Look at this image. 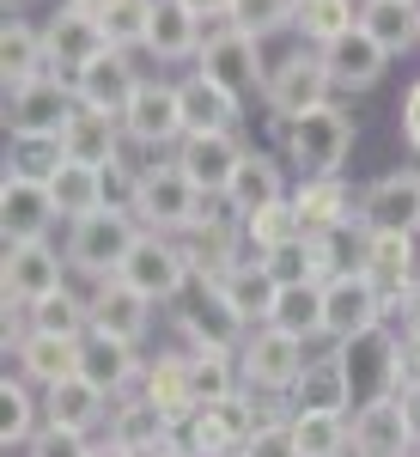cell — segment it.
<instances>
[{"label": "cell", "instance_id": "obj_1", "mask_svg": "<svg viewBox=\"0 0 420 457\" xmlns=\"http://www.w3.org/2000/svg\"><path fill=\"white\" fill-rule=\"evenodd\" d=\"M275 135H280V165L299 171V183H305V177H342L359 122H353V110H342L329 98V104L305 110V116L275 122Z\"/></svg>", "mask_w": 420, "mask_h": 457}, {"label": "cell", "instance_id": "obj_2", "mask_svg": "<svg viewBox=\"0 0 420 457\" xmlns=\"http://www.w3.org/2000/svg\"><path fill=\"white\" fill-rule=\"evenodd\" d=\"M140 238V220L135 213H86V220H73L68 226V269L73 275H86V281H110V275H122V262H128V250Z\"/></svg>", "mask_w": 420, "mask_h": 457}, {"label": "cell", "instance_id": "obj_3", "mask_svg": "<svg viewBox=\"0 0 420 457\" xmlns=\"http://www.w3.org/2000/svg\"><path fill=\"white\" fill-rule=\"evenodd\" d=\"M202 213H208L202 189H195L189 177L177 171L171 159L140 171V189H135V220H140V232H165V238H183V232L202 220Z\"/></svg>", "mask_w": 420, "mask_h": 457}, {"label": "cell", "instance_id": "obj_4", "mask_svg": "<svg viewBox=\"0 0 420 457\" xmlns=\"http://www.w3.org/2000/svg\"><path fill=\"white\" fill-rule=\"evenodd\" d=\"M73 110H79L73 79L43 73V79H31V86L6 92V135H12V141H62V129H68Z\"/></svg>", "mask_w": 420, "mask_h": 457}, {"label": "cell", "instance_id": "obj_5", "mask_svg": "<svg viewBox=\"0 0 420 457\" xmlns=\"http://www.w3.org/2000/svg\"><path fill=\"white\" fill-rule=\"evenodd\" d=\"M213 86H226L232 98H244V92H256V86H268V62H262V37L238 31L232 19H219L208 37H202V55H195Z\"/></svg>", "mask_w": 420, "mask_h": 457}, {"label": "cell", "instance_id": "obj_6", "mask_svg": "<svg viewBox=\"0 0 420 457\" xmlns=\"http://www.w3.org/2000/svg\"><path fill=\"white\" fill-rule=\"evenodd\" d=\"M305 342L299 336H286L275 323H262V329H250L244 348H238V372H244V390H262V396H286V390L299 385V372H305Z\"/></svg>", "mask_w": 420, "mask_h": 457}, {"label": "cell", "instance_id": "obj_7", "mask_svg": "<svg viewBox=\"0 0 420 457\" xmlns=\"http://www.w3.org/2000/svg\"><path fill=\"white\" fill-rule=\"evenodd\" d=\"M122 281L135 287V293H146L152 305H171V299L189 293L195 269H189V256H183L177 238H165V232H140L135 250H128V262H122Z\"/></svg>", "mask_w": 420, "mask_h": 457}, {"label": "cell", "instance_id": "obj_8", "mask_svg": "<svg viewBox=\"0 0 420 457\" xmlns=\"http://www.w3.org/2000/svg\"><path fill=\"white\" fill-rule=\"evenodd\" d=\"M256 409H250V396H226V403H208V409H195L189 421L177 427V439H183V452L189 457H238L256 439Z\"/></svg>", "mask_w": 420, "mask_h": 457}, {"label": "cell", "instance_id": "obj_9", "mask_svg": "<svg viewBox=\"0 0 420 457\" xmlns=\"http://www.w3.org/2000/svg\"><path fill=\"white\" fill-rule=\"evenodd\" d=\"M122 135L146 153H165L183 146V98H177V79H140L128 110H122Z\"/></svg>", "mask_w": 420, "mask_h": 457}, {"label": "cell", "instance_id": "obj_10", "mask_svg": "<svg viewBox=\"0 0 420 457\" xmlns=\"http://www.w3.org/2000/svg\"><path fill=\"white\" fill-rule=\"evenodd\" d=\"M329 68H323V55L317 49H292L286 62H275L268 68V86H262V104L275 110V122H286V116H305V110L329 104Z\"/></svg>", "mask_w": 420, "mask_h": 457}, {"label": "cell", "instance_id": "obj_11", "mask_svg": "<svg viewBox=\"0 0 420 457\" xmlns=\"http://www.w3.org/2000/svg\"><path fill=\"white\" fill-rule=\"evenodd\" d=\"M359 232L420 238V171H384L359 189Z\"/></svg>", "mask_w": 420, "mask_h": 457}, {"label": "cell", "instance_id": "obj_12", "mask_svg": "<svg viewBox=\"0 0 420 457\" xmlns=\"http://www.w3.org/2000/svg\"><path fill=\"white\" fill-rule=\"evenodd\" d=\"M244 153L250 146L238 141V135H183V146L171 153V165L202 189V202H226V189H232L238 165H244Z\"/></svg>", "mask_w": 420, "mask_h": 457}, {"label": "cell", "instance_id": "obj_13", "mask_svg": "<svg viewBox=\"0 0 420 457\" xmlns=\"http://www.w3.org/2000/svg\"><path fill=\"white\" fill-rule=\"evenodd\" d=\"M0 287H6V305H43L49 293L68 287V250H49V238L43 245H6Z\"/></svg>", "mask_w": 420, "mask_h": 457}, {"label": "cell", "instance_id": "obj_14", "mask_svg": "<svg viewBox=\"0 0 420 457\" xmlns=\"http://www.w3.org/2000/svg\"><path fill=\"white\" fill-rule=\"evenodd\" d=\"M384 323V293L366 281L359 269L353 275H335V281L323 287V336L342 348V342H359L366 329H378Z\"/></svg>", "mask_w": 420, "mask_h": 457}, {"label": "cell", "instance_id": "obj_15", "mask_svg": "<svg viewBox=\"0 0 420 457\" xmlns=\"http://www.w3.org/2000/svg\"><path fill=\"white\" fill-rule=\"evenodd\" d=\"M359 275L384 293V305H402L420 287V245L402 232H359Z\"/></svg>", "mask_w": 420, "mask_h": 457}, {"label": "cell", "instance_id": "obj_16", "mask_svg": "<svg viewBox=\"0 0 420 457\" xmlns=\"http://www.w3.org/2000/svg\"><path fill=\"white\" fill-rule=\"evenodd\" d=\"M396 348H402V336H390L384 323L366 329L359 342H342L353 409H366V403H378V396H396Z\"/></svg>", "mask_w": 420, "mask_h": 457}, {"label": "cell", "instance_id": "obj_17", "mask_svg": "<svg viewBox=\"0 0 420 457\" xmlns=\"http://www.w3.org/2000/svg\"><path fill=\"white\" fill-rule=\"evenodd\" d=\"M55 195L43 177H19L6 171L0 177V226H6V245H43L49 226H55Z\"/></svg>", "mask_w": 420, "mask_h": 457}, {"label": "cell", "instance_id": "obj_18", "mask_svg": "<svg viewBox=\"0 0 420 457\" xmlns=\"http://www.w3.org/2000/svg\"><path fill=\"white\" fill-rule=\"evenodd\" d=\"M104 49H110L104 19H86V12H68V6H62V12L43 25V55H49V73H62V79H79Z\"/></svg>", "mask_w": 420, "mask_h": 457}, {"label": "cell", "instance_id": "obj_19", "mask_svg": "<svg viewBox=\"0 0 420 457\" xmlns=\"http://www.w3.org/2000/svg\"><path fill=\"white\" fill-rule=\"evenodd\" d=\"M177 245H183V256H189V269L213 287L226 269L244 262V256H238V245H244V220H238V213H213V202H208V213H202Z\"/></svg>", "mask_w": 420, "mask_h": 457}, {"label": "cell", "instance_id": "obj_20", "mask_svg": "<svg viewBox=\"0 0 420 457\" xmlns=\"http://www.w3.org/2000/svg\"><path fill=\"white\" fill-rule=\"evenodd\" d=\"M122 116H110V110H73L68 129H62V159H73V165H98V171H110V165H122Z\"/></svg>", "mask_w": 420, "mask_h": 457}, {"label": "cell", "instance_id": "obj_21", "mask_svg": "<svg viewBox=\"0 0 420 457\" xmlns=\"http://www.w3.org/2000/svg\"><path fill=\"white\" fill-rule=\"evenodd\" d=\"M92 329H104V336H122V342H146V329H152V299L135 293V287L122 281V275H110V281H92Z\"/></svg>", "mask_w": 420, "mask_h": 457}, {"label": "cell", "instance_id": "obj_22", "mask_svg": "<svg viewBox=\"0 0 420 457\" xmlns=\"http://www.w3.org/2000/svg\"><path fill=\"white\" fill-rule=\"evenodd\" d=\"M110 409H116V396H104L92 378H79V372L43 390V421L68 427V433H86V439H92L98 427H110Z\"/></svg>", "mask_w": 420, "mask_h": 457}, {"label": "cell", "instance_id": "obj_23", "mask_svg": "<svg viewBox=\"0 0 420 457\" xmlns=\"http://www.w3.org/2000/svg\"><path fill=\"white\" fill-rule=\"evenodd\" d=\"M140 372V353L135 342H122V336H104V329H86L79 336V378H92V385L104 390V396H128Z\"/></svg>", "mask_w": 420, "mask_h": 457}, {"label": "cell", "instance_id": "obj_24", "mask_svg": "<svg viewBox=\"0 0 420 457\" xmlns=\"http://www.w3.org/2000/svg\"><path fill=\"white\" fill-rule=\"evenodd\" d=\"M353 457H415L402 396H378V403L353 409Z\"/></svg>", "mask_w": 420, "mask_h": 457}, {"label": "cell", "instance_id": "obj_25", "mask_svg": "<svg viewBox=\"0 0 420 457\" xmlns=\"http://www.w3.org/2000/svg\"><path fill=\"white\" fill-rule=\"evenodd\" d=\"M177 98H183V135H238L244 98H232L226 86H213L208 73L177 79Z\"/></svg>", "mask_w": 420, "mask_h": 457}, {"label": "cell", "instance_id": "obj_26", "mask_svg": "<svg viewBox=\"0 0 420 457\" xmlns=\"http://www.w3.org/2000/svg\"><path fill=\"white\" fill-rule=\"evenodd\" d=\"M292 396V415H348L353 409V390H348V366H342V348L335 353H317L305 360L299 385L286 390Z\"/></svg>", "mask_w": 420, "mask_h": 457}, {"label": "cell", "instance_id": "obj_27", "mask_svg": "<svg viewBox=\"0 0 420 457\" xmlns=\"http://www.w3.org/2000/svg\"><path fill=\"white\" fill-rule=\"evenodd\" d=\"M317 55H323V68H329V86H335V92H372V86L384 79V68H390V55L359 31V25H353L348 37H335L329 49H317Z\"/></svg>", "mask_w": 420, "mask_h": 457}, {"label": "cell", "instance_id": "obj_28", "mask_svg": "<svg viewBox=\"0 0 420 457\" xmlns=\"http://www.w3.org/2000/svg\"><path fill=\"white\" fill-rule=\"evenodd\" d=\"M292 208L305 220V232H353L359 226V195L342 177H305L292 189Z\"/></svg>", "mask_w": 420, "mask_h": 457}, {"label": "cell", "instance_id": "obj_29", "mask_svg": "<svg viewBox=\"0 0 420 457\" xmlns=\"http://www.w3.org/2000/svg\"><path fill=\"white\" fill-rule=\"evenodd\" d=\"M275 202H292V189H286V165H280L275 153H244V165H238L232 189H226V213L250 220V213L275 208Z\"/></svg>", "mask_w": 420, "mask_h": 457}, {"label": "cell", "instance_id": "obj_30", "mask_svg": "<svg viewBox=\"0 0 420 457\" xmlns=\"http://www.w3.org/2000/svg\"><path fill=\"white\" fill-rule=\"evenodd\" d=\"M110 439L128 445L135 457H146V452L177 445V421L159 403H146V396H116V409H110Z\"/></svg>", "mask_w": 420, "mask_h": 457}, {"label": "cell", "instance_id": "obj_31", "mask_svg": "<svg viewBox=\"0 0 420 457\" xmlns=\"http://www.w3.org/2000/svg\"><path fill=\"white\" fill-rule=\"evenodd\" d=\"M213 293L232 305V312L244 317L250 329H262L268 317H275V299H280V281L262 269V256H244L238 269H226L219 281H213Z\"/></svg>", "mask_w": 420, "mask_h": 457}, {"label": "cell", "instance_id": "obj_32", "mask_svg": "<svg viewBox=\"0 0 420 457\" xmlns=\"http://www.w3.org/2000/svg\"><path fill=\"white\" fill-rule=\"evenodd\" d=\"M135 86H140V73H135V62H128V49H104L92 68L73 79L79 104H86V110H110V116H122V110H128Z\"/></svg>", "mask_w": 420, "mask_h": 457}, {"label": "cell", "instance_id": "obj_33", "mask_svg": "<svg viewBox=\"0 0 420 457\" xmlns=\"http://www.w3.org/2000/svg\"><path fill=\"white\" fill-rule=\"evenodd\" d=\"M146 55H152V62H189V55H202V19H195L183 0H152Z\"/></svg>", "mask_w": 420, "mask_h": 457}, {"label": "cell", "instance_id": "obj_34", "mask_svg": "<svg viewBox=\"0 0 420 457\" xmlns=\"http://www.w3.org/2000/svg\"><path fill=\"white\" fill-rule=\"evenodd\" d=\"M359 31L384 49L390 62L420 49V0H366L359 6Z\"/></svg>", "mask_w": 420, "mask_h": 457}, {"label": "cell", "instance_id": "obj_35", "mask_svg": "<svg viewBox=\"0 0 420 457\" xmlns=\"http://www.w3.org/2000/svg\"><path fill=\"white\" fill-rule=\"evenodd\" d=\"M19 372L31 378V385H62L79 372V342L73 336H43V329H25L19 336Z\"/></svg>", "mask_w": 420, "mask_h": 457}, {"label": "cell", "instance_id": "obj_36", "mask_svg": "<svg viewBox=\"0 0 420 457\" xmlns=\"http://www.w3.org/2000/svg\"><path fill=\"white\" fill-rule=\"evenodd\" d=\"M49 73V55H43V31H37L31 19H12L6 12V31H0V79H6V92H19V86H31Z\"/></svg>", "mask_w": 420, "mask_h": 457}, {"label": "cell", "instance_id": "obj_37", "mask_svg": "<svg viewBox=\"0 0 420 457\" xmlns=\"http://www.w3.org/2000/svg\"><path fill=\"white\" fill-rule=\"evenodd\" d=\"M140 396L146 403H159L177 427L195 415V390H189V360L183 353H159V360H146V372H140Z\"/></svg>", "mask_w": 420, "mask_h": 457}, {"label": "cell", "instance_id": "obj_38", "mask_svg": "<svg viewBox=\"0 0 420 457\" xmlns=\"http://www.w3.org/2000/svg\"><path fill=\"white\" fill-rule=\"evenodd\" d=\"M189 390H195V409L208 403H226L244 390V372H238V348H189Z\"/></svg>", "mask_w": 420, "mask_h": 457}, {"label": "cell", "instance_id": "obj_39", "mask_svg": "<svg viewBox=\"0 0 420 457\" xmlns=\"http://www.w3.org/2000/svg\"><path fill=\"white\" fill-rule=\"evenodd\" d=\"M49 195H55V213L62 220H86V213H104V171L98 165H73V159H62V171L49 177Z\"/></svg>", "mask_w": 420, "mask_h": 457}, {"label": "cell", "instance_id": "obj_40", "mask_svg": "<svg viewBox=\"0 0 420 457\" xmlns=\"http://www.w3.org/2000/svg\"><path fill=\"white\" fill-rule=\"evenodd\" d=\"M183 336H189V348H244L250 323L208 287V299L195 312H183Z\"/></svg>", "mask_w": 420, "mask_h": 457}, {"label": "cell", "instance_id": "obj_41", "mask_svg": "<svg viewBox=\"0 0 420 457\" xmlns=\"http://www.w3.org/2000/svg\"><path fill=\"white\" fill-rule=\"evenodd\" d=\"M359 6L366 0H292V31L311 49H329L335 37H348L359 25Z\"/></svg>", "mask_w": 420, "mask_h": 457}, {"label": "cell", "instance_id": "obj_42", "mask_svg": "<svg viewBox=\"0 0 420 457\" xmlns=\"http://www.w3.org/2000/svg\"><path fill=\"white\" fill-rule=\"evenodd\" d=\"M299 457H353V415H286Z\"/></svg>", "mask_w": 420, "mask_h": 457}, {"label": "cell", "instance_id": "obj_43", "mask_svg": "<svg viewBox=\"0 0 420 457\" xmlns=\"http://www.w3.org/2000/svg\"><path fill=\"white\" fill-rule=\"evenodd\" d=\"M268 323L286 329V336H299V342H317V336H323V287H317V281L280 287L275 317H268Z\"/></svg>", "mask_w": 420, "mask_h": 457}, {"label": "cell", "instance_id": "obj_44", "mask_svg": "<svg viewBox=\"0 0 420 457\" xmlns=\"http://www.w3.org/2000/svg\"><path fill=\"white\" fill-rule=\"evenodd\" d=\"M25 317H31V329H43V336H73V342L92 329V305H86L73 287L49 293L43 305H25Z\"/></svg>", "mask_w": 420, "mask_h": 457}, {"label": "cell", "instance_id": "obj_45", "mask_svg": "<svg viewBox=\"0 0 420 457\" xmlns=\"http://www.w3.org/2000/svg\"><path fill=\"white\" fill-rule=\"evenodd\" d=\"M299 238H305V220H299L292 202H275V208H262V213H250V220H244V245L256 250V256L286 250V245H299Z\"/></svg>", "mask_w": 420, "mask_h": 457}, {"label": "cell", "instance_id": "obj_46", "mask_svg": "<svg viewBox=\"0 0 420 457\" xmlns=\"http://www.w3.org/2000/svg\"><path fill=\"white\" fill-rule=\"evenodd\" d=\"M37 409H43V403H31V390L19 385V378L0 385V445H6V452H12V445L25 452L37 439Z\"/></svg>", "mask_w": 420, "mask_h": 457}, {"label": "cell", "instance_id": "obj_47", "mask_svg": "<svg viewBox=\"0 0 420 457\" xmlns=\"http://www.w3.org/2000/svg\"><path fill=\"white\" fill-rule=\"evenodd\" d=\"M146 19H152V0H116L104 12V37H110V49H146Z\"/></svg>", "mask_w": 420, "mask_h": 457}, {"label": "cell", "instance_id": "obj_48", "mask_svg": "<svg viewBox=\"0 0 420 457\" xmlns=\"http://www.w3.org/2000/svg\"><path fill=\"white\" fill-rule=\"evenodd\" d=\"M232 25L250 31V37L292 31V0H238V6H232Z\"/></svg>", "mask_w": 420, "mask_h": 457}, {"label": "cell", "instance_id": "obj_49", "mask_svg": "<svg viewBox=\"0 0 420 457\" xmlns=\"http://www.w3.org/2000/svg\"><path fill=\"white\" fill-rule=\"evenodd\" d=\"M25 457H92V439L86 433H68V427H37V439L25 445Z\"/></svg>", "mask_w": 420, "mask_h": 457}, {"label": "cell", "instance_id": "obj_50", "mask_svg": "<svg viewBox=\"0 0 420 457\" xmlns=\"http://www.w3.org/2000/svg\"><path fill=\"white\" fill-rule=\"evenodd\" d=\"M262 269H268V275H275L280 287L311 281V245L299 238V245H286V250H268V256H262Z\"/></svg>", "mask_w": 420, "mask_h": 457}, {"label": "cell", "instance_id": "obj_51", "mask_svg": "<svg viewBox=\"0 0 420 457\" xmlns=\"http://www.w3.org/2000/svg\"><path fill=\"white\" fill-rule=\"evenodd\" d=\"M244 457H299V439H292V421H280V415H268V421L256 427V439L244 445Z\"/></svg>", "mask_w": 420, "mask_h": 457}, {"label": "cell", "instance_id": "obj_52", "mask_svg": "<svg viewBox=\"0 0 420 457\" xmlns=\"http://www.w3.org/2000/svg\"><path fill=\"white\" fill-rule=\"evenodd\" d=\"M402 390H420V336H402L396 348V396Z\"/></svg>", "mask_w": 420, "mask_h": 457}, {"label": "cell", "instance_id": "obj_53", "mask_svg": "<svg viewBox=\"0 0 420 457\" xmlns=\"http://www.w3.org/2000/svg\"><path fill=\"white\" fill-rule=\"evenodd\" d=\"M402 146L420 159V79L408 86V98H402Z\"/></svg>", "mask_w": 420, "mask_h": 457}, {"label": "cell", "instance_id": "obj_54", "mask_svg": "<svg viewBox=\"0 0 420 457\" xmlns=\"http://www.w3.org/2000/svg\"><path fill=\"white\" fill-rule=\"evenodd\" d=\"M183 6H189L195 19H232V6H238V0H183Z\"/></svg>", "mask_w": 420, "mask_h": 457}, {"label": "cell", "instance_id": "obj_55", "mask_svg": "<svg viewBox=\"0 0 420 457\" xmlns=\"http://www.w3.org/2000/svg\"><path fill=\"white\" fill-rule=\"evenodd\" d=\"M402 415H408V433H415V452H420V390H402Z\"/></svg>", "mask_w": 420, "mask_h": 457}, {"label": "cell", "instance_id": "obj_56", "mask_svg": "<svg viewBox=\"0 0 420 457\" xmlns=\"http://www.w3.org/2000/svg\"><path fill=\"white\" fill-rule=\"evenodd\" d=\"M62 6H68V12H86V19H104L116 0H62Z\"/></svg>", "mask_w": 420, "mask_h": 457}, {"label": "cell", "instance_id": "obj_57", "mask_svg": "<svg viewBox=\"0 0 420 457\" xmlns=\"http://www.w3.org/2000/svg\"><path fill=\"white\" fill-rule=\"evenodd\" d=\"M402 312H408V336H420V287L402 299Z\"/></svg>", "mask_w": 420, "mask_h": 457}, {"label": "cell", "instance_id": "obj_58", "mask_svg": "<svg viewBox=\"0 0 420 457\" xmlns=\"http://www.w3.org/2000/svg\"><path fill=\"white\" fill-rule=\"evenodd\" d=\"M92 457H135V452H128V445H116V439H98V445H92Z\"/></svg>", "mask_w": 420, "mask_h": 457}, {"label": "cell", "instance_id": "obj_59", "mask_svg": "<svg viewBox=\"0 0 420 457\" xmlns=\"http://www.w3.org/2000/svg\"><path fill=\"white\" fill-rule=\"evenodd\" d=\"M146 457H189V452H183V439H177V445H165V452H146Z\"/></svg>", "mask_w": 420, "mask_h": 457}, {"label": "cell", "instance_id": "obj_60", "mask_svg": "<svg viewBox=\"0 0 420 457\" xmlns=\"http://www.w3.org/2000/svg\"><path fill=\"white\" fill-rule=\"evenodd\" d=\"M12 6H25V0H6V12H12Z\"/></svg>", "mask_w": 420, "mask_h": 457}, {"label": "cell", "instance_id": "obj_61", "mask_svg": "<svg viewBox=\"0 0 420 457\" xmlns=\"http://www.w3.org/2000/svg\"><path fill=\"white\" fill-rule=\"evenodd\" d=\"M238 457H244V452H238Z\"/></svg>", "mask_w": 420, "mask_h": 457}]
</instances>
